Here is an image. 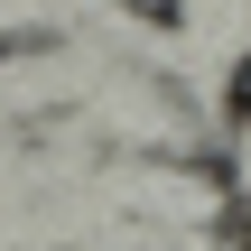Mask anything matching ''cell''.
I'll use <instances>...</instances> for the list:
<instances>
[{
	"mask_svg": "<svg viewBox=\"0 0 251 251\" xmlns=\"http://www.w3.org/2000/svg\"><path fill=\"white\" fill-rule=\"evenodd\" d=\"M130 9H177V0H130Z\"/></svg>",
	"mask_w": 251,
	"mask_h": 251,
	"instance_id": "6da1fadb",
	"label": "cell"
},
{
	"mask_svg": "<svg viewBox=\"0 0 251 251\" xmlns=\"http://www.w3.org/2000/svg\"><path fill=\"white\" fill-rule=\"evenodd\" d=\"M242 251H251V242H242Z\"/></svg>",
	"mask_w": 251,
	"mask_h": 251,
	"instance_id": "7a4b0ae2",
	"label": "cell"
}]
</instances>
